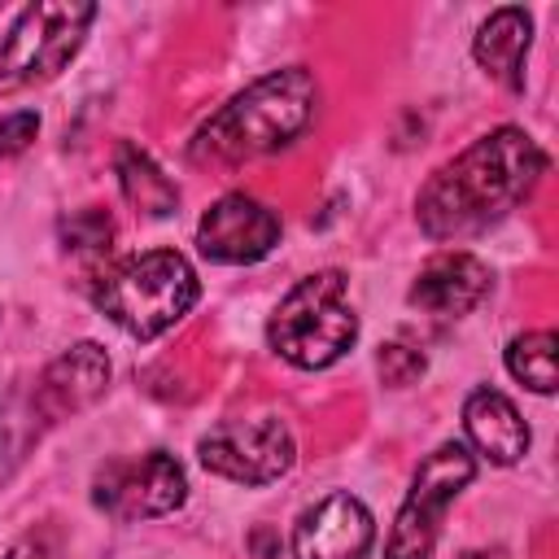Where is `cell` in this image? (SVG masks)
<instances>
[{"label": "cell", "mask_w": 559, "mask_h": 559, "mask_svg": "<svg viewBox=\"0 0 559 559\" xmlns=\"http://www.w3.org/2000/svg\"><path fill=\"white\" fill-rule=\"evenodd\" d=\"M542 175L546 153L537 140L524 127H493L428 175L415 197V218L428 240L476 236L528 201Z\"/></svg>", "instance_id": "6da1fadb"}, {"label": "cell", "mask_w": 559, "mask_h": 559, "mask_svg": "<svg viewBox=\"0 0 559 559\" xmlns=\"http://www.w3.org/2000/svg\"><path fill=\"white\" fill-rule=\"evenodd\" d=\"M319 114V83L310 70L288 66L253 79L218 114H210L188 153L197 162H249L275 148H288Z\"/></svg>", "instance_id": "7a4b0ae2"}, {"label": "cell", "mask_w": 559, "mask_h": 559, "mask_svg": "<svg viewBox=\"0 0 559 559\" xmlns=\"http://www.w3.org/2000/svg\"><path fill=\"white\" fill-rule=\"evenodd\" d=\"M96 310L118 323L135 341H153L170 332L201 297V280L192 262L175 249H148L109 266L96 284Z\"/></svg>", "instance_id": "3957f363"}, {"label": "cell", "mask_w": 559, "mask_h": 559, "mask_svg": "<svg viewBox=\"0 0 559 559\" xmlns=\"http://www.w3.org/2000/svg\"><path fill=\"white\" fill-rule=\"evenodd\" d=\"M266 341L284 362H293L301 371H323L336 358H345L358 341V314L349 306L345 275L314 271V275L297 280L271 314Z\"/></svg>", "instance_id": "277c9868"}, {"label": "cell", "mask_w": 559, "mask_h": 559, "mask_svg": "<svg viewBox=\"0 0 559 559\" xmlns=\"http://www.w3.org/2000/svg\"><path fill=\"white\" fill-rule=\"evenodd\" d=\"M96 4L83 0H35L26 4L0 39V87L48 83L79 52Z\"/></svg>", "instance_id": "5b68a950"}, {"label": "cell", "mask_w": 559, "mask_h": 559, "mask_svg": "<svg viewBox=\"0 0 559 559\" xmlns=\"http://www.w3.org/2000/svg\"><path fill=\"white\" fill-rule=\"evenodd\" d=\"M472 476H476V459L459 441H441L432 454H424L411 480V493L393 515L384 559H428L441 537L445 507L472 485Z\"/></svg>", "instance_id": "8992f818"}, {"label": "cell", "mask_w": 559, "mask_h": 559, "mask_svg": "<svg viewBox=\"0 0 559 559\" xmlns=\"http://www.w3.org/2000/svg\"><path fill=\"white\" fill-rule=\"evenodd\" d=\"M197 459H201L205 472H214L223 480L271 485L293 467L297 441H293V428L280 415L223 419L197 441Z\"/></svg>", "instance_id": "52a82bcc"}, {"label": "cell", "mask_w": 559, "mask_h": 559, "mask_svg": "<svg viewBox=\"0 0 559 559\" xmlns=\"http://www.w3.org/2000/svg\"><path fill=\"white\" fill-rule=\"evenodd\" d=\"M183 498L188 476L166 450L109 459L92 476V502L114 520H157L179 511Z\"/></svg>", "instance_id": "ba28073f"}, {"label": "cell", "mask_w": 559, "mask_h": 559, "mask_svg": "<svg viewBox=\"0 0 559 559\" xmlns=\"http://www.w3.org/2000/svg\"><path fill=\"white\" fill-rule=\"evenodd\" d=\"M275 245H280V214L266 210L262 201L245 197V192L218 197L197 223V249L223 266L258 262Z\"/></svg>", "instance_id": "9c48e42d"}, {"label": "cell", "mask_w": 559, "mask_h": 559, "mask_svg": "<svg viewBox=\"0 0 559 559\" xmlns=\"http://www.w3.org/2000/svg\"><path fill=\"white\" fill-rule=\"evenodd\" d=\"M376 520L354 493H328L293 524V559H362L371 550Z\"/></svg>", "instance_id": "30bf717a"}, {"label": "cell", "mask_w": 559, "mask_h": 559, "mask_svg": "<svg viewBox=\"0 0 559 559\" xmlns=\"http://www.w3.org/2000/svg\"><path fill=\"white\" fill-rule=\"evenodd\" d=\"M109 384V358L96 341H79L70 345L61 358H52L44 367V376L35 380V393L26 397L31 415H39V428L44 424H57L83 406H92Z\"/></svg>", "instance_id": "8fae6325"}, {"label": "cell", "mask_w": 559, "mask_h": 559, "mask_svg": "<svg viewBox=\"0 0 559 559\" xmlns=\"http://www.w3.org/2000/svg\"><path fill=\"white\" fill-rule=\"evenodd\" d=\"M489 293V266L476 253L463 249H445L437 258L424 262V271L411 284V306L437 314V319H459L467 310H476Z\"/></svg>", "instance_id": "7c38bea8"}, {"label": "cell", "mask_w": 559, "mask_h": 559, "mask_svg": "<svg viewBox=\"0 0 559 559\" xmlns=\"http://www.w3.org/2000/svg\"><path fill=\"white\" fill-rule=\"evenodd\" d=\"M463 428L472 437V445L498 463V467H511L524 459L528 450V424L524 415L515 411V402L498 389H472L467 402H463Z\"/></svg>", "instance_id": "4fadbf2b"}, {"label": "cell", "mask_w": 559, "mask_h": 559, "mask_svg": "<svg viewBox=\"0 0 559 559\" xmlns=\"http://www.w3.org/2000/svg\"><path fill=\"white\" fill-rule=\"evenodd\" d=\"M533 44V17L520 4H502L493 9L472 39V52L480 61L485 74H493L507 87H524V57Z\"/></svg>", "instance_id": "5bb4252c"}, {"label": "cell", "mask_w": 559, "mask_h": 559, "mask_svg": "<svg viewBox=\"0 0 559 559\" xmlns=\"http://www.w3.org/2000/svg\"><path fill=\"white\" fill-rule=\"evenodd\" d=\"M114 170H118V188H122V197H127L135 210L162 218V214H170V210L179 205V188H175V183L162 175V166H157L144 148H135L131 140L118 144V153H114Z\"/></svg>", "instance_id": "9a60e30c"}, {"label": "cell", "mask_w": 559, "mask_h": 559, "mask_svg": "<svg viewBox=\"0 0 559 559\" xmlns=\"http://www.w3.org/2000/svg\"><path fill=\"white\" fill-rule=\"evenodd\" d=\"M555 332H520L507 345V371L528 384L533 393H550L555 389Z\"/></svg>", "instance_id": "2e32d148"}, {"label": "cell", "mask_w": 559, "mask_h": 559, "mask_svg": "<svg viewBox=\"0 0 559 559\" xmlns=\"http://www.w3.org/2000/svg\"><path fill=\"white\" fill-rule=\"evenodd\" d=\"M61 240H66L70 253H109L114 223L100 210H79V214H70L61 223Z\"/></svg>", "instance_id": "e0dca14e"}, {"label": "cell", "mask_w": 559, "mask_h": 559, "mask_svg": "<svg viewBox=\"0 0 559 559\" xmlns=\"http://www.w3.org/2000/svg\"><path fill=\"white\" fill-rule=\"evenodd\" d=\"M424 354L419 349H411V345H380V354H376V371H380V380L384 384H393V389H406V384H415L419 376H424Z\"/></svg>", "instance_id": "ac0fdd59"}, {"label": "cell", "mask_w": 559, "mask_h": 559, "mask_svg": "<svg viewBox=\"0 0 559 559\" xmlns=\"http://www.w3.org/2000/svg\"><path fill=\"white\" fill-rule=\"evenodd\" d=\"M35 131H39V114H31V109L9 114V118L0 122V157H17V153L35 140Z\"/></svg>", "instance_id": "d6986e66"}, {"label": "cell", "mask_w": 559, "mask_h": 559, "mask_svg": "<svg viewBox=\"0 0 559 559\" xmlns=\"http://www.w3.org/2000/svg\"><path fill=\"white\" fill-rule=\"evenodd\" d=\"M4 559H57V550H52V542L44 533H26Z\"/></svg>", "instance_id": "ffe728a7"}, {"label": "cell", "mask_w": 559, "mask_h": 559, "mask_svg": "<svg viewBox=\"0 0 559 559\" xmlns=\"http://www.w3.org/2000/svg\"><path fill=\"white\" fill-rule=\"evenodd\" d=\"M459 559H493L489 550H467V555H459Z\"/></svg>", "instance_id": "44dd1931"}]
</instances>
